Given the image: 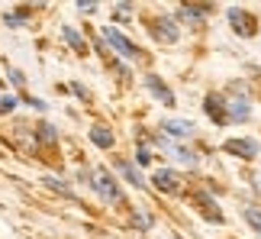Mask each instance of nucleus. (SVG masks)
I'll return each instance as SVG.
<instances>
[{
    "instance_id": "obj_9",
    "label": "nucleus",
    "mask_w": 261,
    "mask_h": 239,
    "mask_svg": "<svg viewBox=\"0 0 261 239\" xmlns=\"http://www.w3.org/2000/svg\"><path fill=\"white\" fill-rule=\"evenodd\" d=\"M162 129L168 136H174V139H187L190 133H194V123H190V119H165Z\"/></svg>"
},
{
    "instance_id": "obj_5",
    "label": "nucleus",
    "mask_w": 261,
    "mask_h": 239,
    "mask_svg": "<svg viewBox=\"0 0 261 239\" xmlns=\"http://www.w3.org/2000/svg\"><path fill=\"white\" fill-rule=\"evenodd\" d=\"M145 87H148V91H152L165 107H174V104H177V101H174V94H171V87L162 84V78H158V75H148V78H145Z\"/></svg>"
},
{
    "instance_id": "obj_1",
    "label": "nucleus",
    "mask_w": 261,
    "mask_h": 239,
    "mask_svg": "<svg viewBox=\"0 0 261 239\" xmlns=\"http://www.w3.org/2000/svg\"><path fill=\"white\" fill-rule=\"evenodd\" d=\"M94 191L103 197V201L110 204H116V201H123V191H119V184H116V178L107 172V168H100V172L94 175Z\"/></svg>"
},
{
    "instance_id": "obj_14",
    "label": "nucleus",
    "mask_w": 261,
    "mask_h": 239,
    "mask_svg": "<svg viewBox=\"0 0 261 239\" xmlns=\"http://www.w3.org/2000/svg\"><path fill=\"white\" fill-rule=\"evenodd\" d=\"M62 36L68 39V42H71V49H74V52H81V55L87 52V45H84V39H81V36H77V33H74V29H71V26H62Z\"/></svg>"
},
{
    "instance_id": "obj_18",
    "label": "nucleus",
    "mask_w": 261,
    "mask_h": 239,
    "mask_svg": "<svg viewBox=\"0 0 261 239\" xmlns=\"http://www.w3.org/2000/svg\"><path fill=\"white\" fill-rule=\"evenodd\" d=\"M136 162H139V165H148V162H152V155H148V149H139V152H136Z\"/></svg>"
},
{
    "instance_id": "obj_20",
    "label": "nucleus",
    "mask_w": 261,
    "mask_h": 239,
    "mask_svg": "<svg viewBox=\"0 0 261 239\" xmlns=\"http://www.w3.org/2000/svg\"><path fill=\"white\" fill-rule=\"evenodd\" d=\"M10 78H13V84H23V81H26V78H23V71H16V68L10 71Z\"/></svg>"
},
{
    "instance_id": "obj_11",
    "label": "nucleus",
    "mask_w": 261,
    "mask_h": 239,
    "mask_svg": "<svg viewBox=\"0 0 261 239\" xmlns=\"http://www.w3.org/2000/svg\"><path fill=\"white\" fill-rule=\"evenodd\" d=\"M197 207L203 210V217H206V220H213V223H223V213H219V210H213V201H210L206 194H200V197H197Z\"/></svg>"
},
{
    "instance_id": "obj_2",
    "label": "nucleus",
    "mask_w": 261,
    "mask_h": 239,
    "mask_svg": "<svg viewBox=\"0 0 261 239\" xmlns=\"http://www.w3.org/2000/svg\"><path fill=\"white\" fill-rule=\"evenodd\" d=\"M103 36H107V42L113 45V49H116V52L123 55V58H139V45H136V42H129V39H126L123 33H119V29L107 26V29H103Z\"/></svg>"
},
{
    "instance_id": "obj_12",
    "label": "nucleus",
    "mask_w": 261,
    "mask_h": 239,
    "mask_svg": "<svg viewBox=\"0 0 261 239\" xmlns=\"http://www.w3.org/2000/svg\"><path fill=\"white\" fill-rule=\"evenodd\" d=\"M116 168H119V172H123V178H126L129 184H136V187H145V181H142V175H139V172H136V168L129 165V162H123V158H119V162H116Z\"/></svg>"
},
{
    "instance_id": "obj_8",
    "label": "nucleus",
    "mask_w": 261,
    "mask_h": 239,
    "mask_svg": "<svg viewBox=\"0 0 261 239\" xmlns=\"http://www.w3.org/2000/svg\"><path fill=\"white\" fill-rule=\"evenodd\" d=\"M203 110L216 119V123H229V107L223 104V97H216V94H210L206 97V104H203Z\"/></svg>"
},
{
    "instance_id": "obj_3",
    "label": "nucleus",
    "mask_w": 261,
    "mask_h": 239,
    "mask_svg": "<svg viewBox=\"0 0 261 239\" xmlns=\"http://www.w3.org/2000/svg\"><path fill=\"white\" fill-rule=\"evenodd\" d=\"M229 23H232V29H236V33L239 36H255V16H248L245 13V10H239V7H232V10H229Z\"/></svg>"
},
{
    "instance_id": "obj_17",
    "label": "nucleus",
    "mask_w": 261,
    "mask_h": 239,
    "mask_svg": "<svg viewBox=\"0 0 261 239\" xmlns=\"http://www.w3.org/2000/svg\"><path fill=\"white\" fill-rule=\"evenodd\" d=\"M13 107H16V97H4V101H0V113H10V110H13Z\"/></svg>"
},
{
    "instance_id": "obj_10",
    "label": "nucleus",
    "mask_w": 261,
    "mask_h": 239,
    "mask_svg": "<svg viewBox=\"0 0 261 239\" xmlns=\"http://www.w3.org/2000/svg\"><path fill=\"white\" fill-rule=\"evenodd\" d=\"M90 142L97 149H113V133H110L107 126H94L90 129Z\"/></svg>"
},
{
    "instance_id": "obj_15",
    "label": "nucleus",
    "mask_w": 261,
    "mask_h": 239,
    "mask_svg": "<svg viewBox=\"0 0 261 239\" xmlns=\"http://www.w3.org/2000/svg\"><path fill=\"white\" fill-rule=\"evenodd\" d=\"M36 136H39V142H45V146H52L55 139H58V133H55V126H52V123H42Z\"/></svg>"
},
{
    "instance_id": "obj_16",
    "label": "nucleus",
    "mask_w": 261,
    "mask_h": 239,
    "mask_svg": "<svg viewBox=\"0 0 261 239\" xmlns=\"http://www.w3.org/2000/svg\"><path fill=\"white\" fill-rule=\"evenodd\" d=\"M242 217H245V223H248V226H255V230L261 233V210H258V207H245Z\"/></svg>"
},
{
    "instance_id": "obj_19",
    "label": "nucleus",
    "mask_w": 261,
    "mask_h": 239,
    "mask_svg": "<svg viewBox=\"0 0 261 239\" xmlns=\"http://www.w3.org/2000/svg\"><path fill=\"white\" fill-rule=\"evenodd\" d=\"M136 223L142 226V230H148V226H152V217H145V213H139V210H136Z\"/></svg>"
},
{
    "instance_id": "obj_4",
    "label": "nucleus",
    "mask_w": 261,
    "mask_h": 239,
    "mask_svg": "<svg viewBox=\"0 0 261 239\" xmlns=\"http://www.w3.org/2000/svg\"><path fill=\"white\" fill-rule=\"evenodd\" d=\"M152 184H155L162 194H174V191H180V181H177V175L171 172V168H162V172H155V175H152Z\"/></svg>"
},
{
    "instance_id": "obj_6",
    "label": "nucleus",
    "mask_w": 261,
    "mask_h": 239,
    "mask_svg": "<svg viewBox=\"0 0 261 239\" xmlns=\"http://www.w3.org/2000/svg\"><path fill=\"white\" fill-rule=\"evenodd\" d=\"M223 149L232 152V155H239V158H255L258 155V142H252V139H229Z\"/></svg>"
},
{
    "instance_id": "obj_21",
    "label": "nucleus",
    "mask_w": 261,
    "mask_h": 239,
    "mask_svg": "<svg viewBox=\"0 0 261 239\" xmlns=\"http://www.w3.org/2000/svg\"><path fill=\"white\" fill-rule=\"evenodd\" d=\"M171 239H180V236H171Z\"/></svg>"
},
{
    "instance_id": "obj_7",
    "label": "nucleus",
    "mask_w": 261,
    "mask_h": 239,
    "mask_svg": "<svg viewBox=\"0 0 261 239\" xmlns=\"http://www.w3.org/2000/svg\"><path fill=\"white\" fill-rule=\"evenodd\" d=\"M152 33H155L158 39H162V42H177V26H174L168 16L152 19Z\"/></svg>"
},
{
    "instance_id": "obj_13",
    "label": "nucleus",
    "mask_w": 261,
    "mask_h": 239,
    "mask_svg": "<svg viewBox=\"0 0 261 239\" xmlns=\"http://www.w3.org/2000/svg\"><path fill=\"white\" fill-rule=\"evenodd\" d=\"M226 107H229V119H248V113H252V107H248L245 101H232Z\"/></svg>"
}]
</instances>
